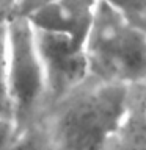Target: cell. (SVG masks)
Here are the masks:
<instances>
[{
	"label": "cell",
	"instance_id": "7",
	"mask_svg": "<svg viewBox=\"0 0 146 150\" xmlns=\"http://www.w3.org/2000/svg\"><path fill=\"white\" fill-rule=\"evenodd\" d=\"M5 150H52L42 119L33 122L25 128L16 130L13 141Z\"/></svg>",
	"mask_w": 146,
	"mask_h": 150
},
{
	"label": "cell",
	"instance_id": "9",
	"mask_svg": "<svg viewBox=\"0 0 146 150\" xmlns=\"http://www.w3.org/2000/svg\"><path fill=\"white\" fill-rule=\"evenodd\" d=\"M137 23L146 22V0H102Z\"/></svg>",
	"mask_w": 146,
	"mask_h": 150
},
{
	"label": "cell",
	"instance_id": "14",
	"mask_svg": "<svg viewBox=\"0 0 146 150\" xmlns=\"http://www.w3.org/2000/svg\"><path fill=\"white\" fill-rule=\"evenodd\" d=\"M138 25H140V27H143L145 30H146V22H143V23H138Z\"/></svg>",
	"mask_w": 146,
	"mask_h": 150
},
{
	"label": "cell",
	"instance_id": "10",
	"mask_svg": "<svg viewBox=\"0 0 146 150\" xmlns=\"http://www.w3.org/2000/svg\"><path fill=\"white\" fill-rule=\"evenodd\" d=\"M16 134V125L11 117H0V150H5Z\"/></svg>",
	"mask_w": 146,
	"mask_h": 150
},
{
	"label": "cell",
	"instance_id": "3",
	"mask_svg": "<svg viewBox=\"0 0 146 150\" xmlns=\"http://www.w3.org/2000/svg\"><path fill=\"white\" fill-rule=\"evenodd\" d=\"M8 33V96L16 130L39 120L47 105L46 80L38 55L33 25L27 17L14 16Z\"/></svg>",
	"mask_w": 146,
	"mask_h": 150
},
{
	"label": "cell",
	"instance_id": "4",
	"mask_svg": "<svg viewBox=\"0 0 146 150\" xmlns=\"http://www.w3.org/2000/svg\"><path fill=\"white\" fill-rule=\"evenodd\" d=\"M33 31L46 80L47 108L88 77V64L83 44L71 36L35 27Z\"/></svg>",
	"mask_w": 146,
	"mask_h": 150
},
{
	"label": "cell",
	"instance_id": "8",
	"mask_svg": "<svg viewBox=\"0 0 146 150\" xmlns=\"http://www.w3.org/2000/svg\"><path fill=\"white\" fill-rule=\"evenodd\" d=\"M0 117H11L8 96V33L6 23L0 25Z\"/></svg>",
	"mask_w": 146,
	"mask_h": 150
},
{
	"label": "cell",
	"instance_id": "2",
	"mask_svg": "<svg viewBox=\"0 0 146 150\" xmlns=\"http://www.w3.org/2000/svg\"><path fill=\"white\" fill-rule=\"evenodd\" d=\"M88 75L126 84L146 83V30L97 0L83 44Z\"/></svg>",
	"mask_w": 146,
	"mask_h": 150
},
{
	"label": "cell",
	"instance_id": "5",
	"mask_svg": "<svg viewBox=\"0 0 146 150\" xmlns=\"http://www.w3.org/2000/svg\"><path fill=\"white\" fill-rule=\"evenodd\" d=\"M97 0H50L27 19L35 28L58 31L85 44Z\"/></svg>",
	"mask_w": 146,
	"mask_h": 150
},
{
	"label": "cell",
	"instance_id": "13",
	"mask_svg": "<svg viewBox=\"0 0 146 150\" xmlns=\"http://www.w3.org/2000/svg\"><path fill=\"white\" fill-rule=\"evenodd\" d=\"M145 111H146V83H145Z\"/></svg>",
	"mask_w": 146,
	"mask_h": 150
},
{
	"label": "cell",
	"instance_id": "11",
	"mask_svg": "<svg viewBox=\"0 0 146 150\" xmlns=\"http://www.w3.org/2000/svg\"><path fill=\"white\" fill-rule=\"evenodd\" d=\"M50 0H17L16 5V16H30L33 11H36L38 8H41L42 5L49 3Z\"/></svg>",
	"mask_w": 146,
	"mask_h": 150
},
{
	"label": "cell",
	"instance_id": "6",
	"mask_svg": "<svg viewBox=\"0 0 146 150\" xmlns=\"http://www.w3.org/2000/svg\"><path fill=\"white\" fill-rule=\"evenodd\" d=\"M107 150H146L145 83L130 84L124 116Z\"/></svg>",
	"mask_w": 146,
	"mask_h": 150
},
{
	"label": "cell",
	"instance_id": "12",
	"mask_svg": "<svg viewBox=\"0 0 146 150\" xmlns=\"http://www.w3.org/2000/svg\"><path fill=\"white\" fill-rule=\"evenodd\" d=\"M17 0H0V25L9 22V19L16 16Z\"/></svg>",
	"mask_w": 146,
	"mask_h": 150
},
{
	"label": "cell",
	"instance_id": "1",
	"mask_svg": "<svg viewBox=\"0 0 146 150\" xmlns=\"http://www.w3.org/2000/svg\"><path fill=\"white\" fill-rule=\"evenodd\" d=\"M130 84L88 75L44 110L52 150H107L124 116Z\"/></svg>",
	"mask_w": 146,
	"mask_h": 150
}]
</instances>
